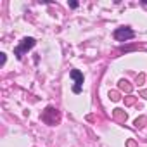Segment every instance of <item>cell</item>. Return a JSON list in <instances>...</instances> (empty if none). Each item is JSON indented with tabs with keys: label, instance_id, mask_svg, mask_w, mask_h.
<instances>
[{
	"label": "cell",
	"instance_id": "8992f818",
	"mask_svg": "<svg viewBox=\"0 0 147 147\" xmlns=\"http://www.w3.org/2000/svg\"><path fill=\"white\" fill-rule=\"evenodd\" d=\"M0 55H2V61H0V66H4V64H5V61H7V55H5L4 52L0 54Z\"/></svg>",
	"mask_w": 147,
	"mask_h": 147
},
{
	"label": "cell",
	"instance_id": "3957f363",
	"mask_svg": "<svg viewBox=\"0 0 147 147\" xmlns=\"http://www.w3.org/2000/svg\"><path fill=\"white\" fill-rule=\"evenodd\" d=\"M71 80L75 82V85H73V94H82V87H83V73L78 71V69H73L69 73Z\"/></svg>",
	"mask_w": 147,
	"mask_h": 147
},
{
	"label": "cell",
	"instance_id": "6da1fadb",
	"mask_svg": "<svg viewBox=\"0 0 147 147\" xmlns=\"http://www.w3.org/2000/svg\"><path fill=\"white\" fill-rule=\"evenodd\" d=\"M35 45H36V40H35L33 36H26V38H23V40L19 42V45L14 47V55H16V59L21 61L23 55H24L28 50H31Z\"/></svg>",
	"mask_w": 147,
	"mask_h": 147
},
{
	"label": "cell",
	"instance_id": "7a4b0ae2",
	"mask_svg": "<svg viewBox=\"0 0 147 147\" xmlns=\"http://www.w3.org/2000/svg\"><path fill=\"white\" fill-rule=\"evenodd\" d=\"M113 36H114L116 42H128V40L135 38V31L131 28H128V26H121V28H116L114 30Z\"/></svg>",
	"mask_w": 147,
	"mask_h": 147
},
{
	"label": "cell",
	"instance_id": "52a82bcc",
	"mask_svg": "<svg viewBox=\"0 0 147 147\" xmlns=\"http://www.w3.org/2000/svg\"><path fill=\"white\" fill-rule=\"evenodd\" d=\"M69 7H71V9H76V7H78V2H69Z\"/></svg>",
	"mask_w": 147,
	"mask_h": 147
},
{
	"label": "cell",
	"instance_id": "ba28073f",
	"mask_svg": "<svg viewBox=\"0 0 147 147\" xmlns=\"http://www.w3.org/2000/svg\"><path fill=\"white\" fill-rule=\"evenodd\" d=\"M142 95H144V97L147 99V90H144V92H142Z\"/></svg>",
	"mask_w": 147,
	"mask_h": 147
},
{
	"label": "cell",
	"instance_id": "277c9868",
	"mask_svg": "<svg viewBox=\"0 0 147 147\" xmlns=\"http://www.w3.org/2000/svg\"><path fill=\"white\" fill-rule=\"evenodd\" d=\"M119 88H121V90H125V92H130V90H131V87L128 85V82H126V80H121V82H119Z\"/></svg>",
	"mask_w": 147,
	"mask_h": 147
},
{
	"label": "cell",
	"instance_id": "9c48e42d",
	"mask_svg": "<svg viewBox=\"0 0 147 147\" xmlns=\"http://www.w3.org/2000/svg\"><path fill=\"white\" fill-rule=\"evenodd\" d=\"M142 4H144V5H147V0H144V2H142Z\"/></svg>",
	"mask_w": 147,
	"mask_h": 147
},
{
	"label": "cell",
	"instance_id": "5b68a950",
	"mask_svg": "<svg viewBox=\"0 0 147 147\" xmlns=\"http://www.w3.org/2000/svg\"><path fill=\"white\" fill-rule=\"evenodd\" d=\"M109 97H111L113 100H119V94H118V92H109Z\"/></svg>",
	"mask_w": 147,
	"mask_h": 147
}]
</instances>
